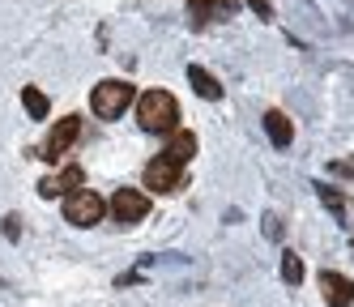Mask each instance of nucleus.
<instances>
[{
    "label": "nucleus",
    "mask_w": 354,
    "mask_h": 307,
    "mask_svg": "<svg viewBox=\"0 0 354 307\" xmlns=\"http://www.w3.org/2000/svg\"><path fill=\"white\" fill-rule=\"evenodd\" d=\"M248 5H252V9H257V13L269 21V13H273V9H269V0H248Z\"/></svg>",
    "instance_id": "nucleus-17"
},
{
    "label": "nucleus",
    "mask_w": 354,
    "mask_h": 307,
    "mask_svg": "<svg viewBox=\"0 0 354 307\" xmlns=\"http://www.w3.org/2000/svg\"><path fill=\"white\" fill-rule=\"evenodd\" d=\"M5 235H9V239H17V235H21V226H17V218H13V214L5 218Z\"/></svg>",
    "instance_id": "nucleus-16"
},
{
    "label": "nucleus",
    "mask_w": 354,
    "mask_h": 307,
    "mask_svg": "<svg viewBox=\"0 0 354 307\" xmlns=\"http://www.w3.org/2000/svg\"><path fill=\"white\" fill-rule=\"evenodd\" d=\"M103 196H98L94 188H77V192H68L64 196V218L73 226H94V222H103Z\"/></svg>",
    "instance_id": "nucleus-3"
},
{
    "label": "nucleus",
    "mask_w": 354,
    "mask_h": 307,
    "mask_svg": "<svg viewBox=\"0 0 354 307\" xmlns=\"http://www.w3.org/2000/svg\"><path fill=\"white\" fill-rule=\"evenodd\" d=\"M111 214H115L120 226H137V222L149 214V196L137 192V188H115V196H111Z\"/></svg>",
    "instance_id": "nucleus-5"
},
{
    "label": "nucleus",
    "mask_w": 354,
    "mask_h": 307,
    "mask_svg": "<svg viewBox=\"0 0 354 307\" xmlns=\"http://www.w3.org/2000/svg\"><path fill=\"white\" fill-rule=\"evenodd\" d=\"M162 154H171L175 162H184V167H188V158H192V154H196V133H188V128H175V133H171V141H167V149H162Z\"/></svg>",
    "instance_id": "nucleus-13"
},
{
    "label": "nucleus",
    "mask_w": 354,
    "mask_h": 307,
    "mask_svg": "<svg viewBox=\"0 0 354 307\" xmlns=\"http://www.w3.org/2000/svg\"><path fill=\"white\" fill-rule=\"evenodd\" d=\"M77 188H86V171H82L77 162L64 167L60 175L39 179V196H43V201H52V196H68V192H77Z\"/></svg>",
    "instance_id": "nucleus-7"
},
{
    "label": "nucleus",
    "mask_w": 354,
    "mask_h": 307,
    "mask_svg": "<svg viewBox=\"0 0 354 307\" xmlns=\"http://www.w3.org/2000/svg\"><path fill=\"white\" fill-rule=\"evenodd\" d=\"M77 137H82V115H64V120H56V128H52V137H47V145H43L39 158H47V162L64 158L68 145L77 141Z\"/></svg>",
    "instance_id": "nucleus-6"
},
{
    "label": "nucleus",
    "mask_w": 354,
    "mask_h": 307,
    "mask_svg": "<svg viewBox=\"0 0 354 307\" xmlns=\"http://www.w3.org/2000/svg\"><path fill=\"white\" fill-rule=\"evenodd\" d=\"M282 277L290 281V286H299V281H303V261H299L295 252H282Z\"/></svg>",
    "instance_id": "nucleus-15"
},
{
    "label": "nucleus",
    "mask_w": 354,
    "mask_h": 307,
    "mask_svg": "<svg viewBox=\"0 0 354 307\" xmlns=\"http://www.w3.org/2000/svg\"><path fill=\"white\" fill-rule=\"evenodd\" d=\"M137 124L145 133H175L180 128V102L167 90H145L137 98Z\"/></svg>",
    "instance_id": "nucleus-1"
},
{
    "label": "nucleus",
    "mask_w": 354,
    "mask_h": 307,
    "mask_svg": "<svg viewBox=\"0 0 354 307\" xmlns=\"http://www.w3.org/2000/svg\"><path fill=\"white\" fill-rule=\"evenodd\" d=\"M316 192H320V201L328 205V210L337 214V222H342V226L350 230V235H354V201H350V196H342L337 188H324V184H320Z\"/></svg>",
    "instance_id": "nucleus-10"
},
{
    "label": "nucleus",
    "mask_w": 354,
    "mask_h": 307,
    "mask_svg": "<svg viewBox=\"0 0 354 307\" xmlns=\"http://www.w3.org/2000/svg\"><path fill=\"white\" fill-rule=\"evenodd\" d=\"M188 82H192V90L205 98V102H218L222 98V82H218L214 73H205L201 64H188Z\"/></svg>",
    "instance_id": "nucleus-12"
},
{
    "label": "nucleus",
    "mask_w": 354,
    "mask_h": 307,
    "mask_svg": "<svg viewBox=\"0 0 354 307\" xmlns=\"http://www.w3.org/2000/svg\"><path fill=\"white\" fill-rule=\"evenodd\" d=\"M21 102H26L30 120H47V98H43L39 86H26V90H21Z\"/></svg>",
    "instance_id": "nucleus-14"
},
{
    "label": "nucleus",
    "mask_w": 354,
    "mask_h": 307,
    "mask_svg": "<svg viewBox=\"0 0 354 307\" xmlns=\"http://www.w3.org/2000/svg\"><path fill=\"white\" fill-rule=\"evenodd\" d=\"M145 188H154V192L184 188V162H175L171 154H158V158L145 167Z\"/></svg>",
    "instance_id": "nucleus-4"
},
{
    "label": "nucleus",
    "mask_w": 354,
    "mask_h": 307,
    "mask_svg": "<svg viewBox=\"0 0 354 307\" xmlns=\"http://www.w3.org/2000/svg\"><path fill=\"white\" fill-rule=\"evenodd\" d=\"M133 102H137L133 86H129V82H120V77H107V82H98L94 94H90V107H94L98 120H120L124 111L133 107Z\"/></svg>",
    "instance_id": "nucleus-2"
},
{
    "label": "nucleus",
    "mask_w": 354,
    "mask_h": 307,
    "mask_svg": "<svg viewBox=\"0 0 354 307\" xmlns=\"http://www.w3.org/2000/svg\"><path fill=\"white\" fill-rule=\"evenodd\" d=\"M320 290H324V303L328 307H350L354 303V281H346L342 273H320Z\"/></svg>",
    "instance_id": "nucleus-8"
},
{
    "label": "nucleus",
    "mask_w": 354,
    "mask_h": 307,
    "mask_svg": "<svg viewBox=\"0 0 354 307\" xmlns=\"http://www.w3.org/2000/svg\"><path fill=\"white\" fill-rule=\"evenodd\" d=\"M265 133H269V141H273L277 149H286V145L295 141V124H290L286 111H265Z\"/></svg>",
    "instance_id": "nucleus-11"
},
{
    "label": "nucleus",
    "mask_w": 354,
    "mask_h": 307,
    "mask_svg": "<svg viewBox=\"0 0 354 307\" xmlns=\"http://www.w3.org/2000/svg\"><path fill=\"white\" fill-rule=\"evenodd\" d=\"M239 5L235 0H188V17L196 26H205V21H218V17H231Z\"/></svg>",
    "instance_id": "nucleus-9"
}]
</instances>
